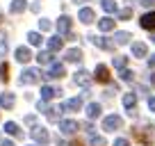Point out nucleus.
I'll use <instances>...</instances> for the list:
<instances>
[{
  "label": "nucleus",
  "instance_id": "obj_1",
  "mask_svg": "<svg viewBox=\"0 0 155 146\" xmlns=\"http://www.w3.org/2000/svg\"><path fill=\"white\" fill-rule=\"evenodd\" d=\"M121 126H123V119L119 117V114H110V117L103 119V130H105V132H114V130H119Z\"/></svg>",
  "mask_w": 155,
  "mask_h": 146
},
{
  "label": "nucleus",
  "instance_id": "obj_2",
  "mask_svg": "<svg viewBox=\"0 0 155 146\" xmlns=\"http://www.w3.org/2000/svg\"><path fill=\"white\" fill-rule=\"evenodd\" d=\"M39 80H41L39 68H25V71L21 73V85H37Z\"/></svg>",
  "mask_w": 155,
  "mask_h": 146
},
{
  "label": "nucleus",
  "instance_id": "obj_3",
  "mask_svg": "<svg viewBox=\"0 0 155 146\" xmlns=\"http://www.w3.org/2000/svg\"><path fill=\"white\" fill-rule=\"evenodd\" d=\"M135 137L144 144H150L153 141V128L150 126H144V128H135Z\"/></svg>",
  "mask_w": 155,
  "mask_h": 146
},
{
  "label": "nucleus",
  "instance_id": "obj_4",
  "mask_svg": "<svg viewBox=\"0 0 155 146\" xmlns=\"http://www.w3.org/2000/svg\"><path fill=\"white\" fill-rule=\"evenodd\" d=\"M62 75H64V64H59V62H55V59H53V62H50V68H48V73H46V75H44V78H53V80H57V78H62Z\"/></svg>",
  "mask_w": 155,
  "mask_h": 146
},
{
  "label": "nucleus",
  "instance_id": "obj_5",
  "mask_svg": "<svg viewBox=\"0 0 155 146\" xmlns=\"http://www.w3.org/2000/svg\"><path fill=\"white\" fill-rule=\"evenodd\" d=\"M59 130H62L64 135H75L78 132V121H73V119H62V121H59Z\"/></svg>",
  "mask_w": 155,
  "mask_h": 146
},
{
  "label": "nucleus",
  "instance_id": "obj_6",
  "mask_svg": "<svg viewBox=\"0 0 155 146\" xmlns=\"http://www.w3.org/2000/svg\"><path fill=\"white\" fill-rule=\"evenodd\" d=\"M32 139L37 141V144H48L50 135H48L46 128H34V130H32Z\"/></svg>",
  "mask_w": 155,
  "mask_h": 146
},
{
  "label": "nucleus",
  "instance_id": "obj_7",
  "mask_svg": "<svg viewBox=\"0 0 155 146\" xmlns=\"http://www.w3.org/2000/svg\"><path fill=\"white\" fill-rule=\"evenodd\" d=\"M71 25H73L71 16H62V18L57 21V32H59V37H62V34H68V32H71Z\"/></svg>",
  "mask_w": 155,
  "mask_h": 146
},
{
  "label": "nucleus",
  "instance_id": "obj_8",
  "mask_svg": "<svg viewBox=\"0 0 155 146\" xmlns=\"http://www.w3.org/2000/svg\"><path fill=\"white\" fill-rule=\"evenodd\" d=\"M94 78H96L98 82H107V80H110V68H107L105 64H98L96 71H94Z\"/></svg>",
  "mask_w": 155,
  "mask_h": 146
},
{
  "label": "nucleus",
  "instance_id": "obj_9",
  "mask_svg": "<svg viewBox=\"0 0 155 146\" xmlns=\"http://www.w3.org/2000/svg\"><path fill=\"white\" fill-rule=\"evenodd\" d=\"M139 25L144 30H155V12H148V14H144L139 18Z\"/></svg>",
  "mask_w": 155,
  "mask_h": 146
},
{
  "label": "nucleus",
  "instance_id": "obj_10",
  "mask_svg": "<svg viewBox=\"0 0 155 146\" xmlns=\"http://www.w3.org/2000/svg\"><path fill=\"white\" fill-rule=\"evenodd\" d=\"M91 39V44L94 46H98V48H103V50H114V41H107V39H103V37H89Z\"/></svg>",
  "mask_w": 155,
  "mask_h": 146
},
{
  "label": "nucleus",
  "instance_id": "obj_11",
  "mask_svg": "<svg viewBox=\"0 0 155 146\" xmlns=\"http://www.w3.org/2000/svg\"><path fill=\"white\" fill-rule=\"evenodd\" d=\"M78 18L82 21L84 25H89V23H94L96 14H94V9H89V7H82V9H80V14H78Z\"/></svg>",
  "mask_w": 155,
  "mask_h": 146
},
{
  "label": "nucleus",
  "instance_id": "obj_12",
  "mask_svg": "<svg viewBox=\"0 0 155 146\" xmlns=\"http://www.w3.org/2000/svg\"><path fill=\"white\" fill-rule=\"evenodd\" d=\"M14 94H9V91H5V94H0V107L2 110H12L14 107Z\"/></svg>",
  "mask_w": 155,
  "mask_h": 146
},
{
  "label": "nucleus",
  "instance_id": "obj_13",
  "mask_svg": "<svg viewBox=\"0 0 155 146\" xmlns=\"http://www.w3.org/2000/svg\"><path fill=\"white\" fill-rule=\"evenodd\" d=\"M73 80H75V85H80V87H89V82H91V78H89V73L84 71V68H80Z\"/></svg>",
  "mask_w": 155,
  "mask_h": 146
},
{
  "label": "nucleus",
  "instance_id": "obj_14",
  "mask_svg": "<svg viewBox=\"0 0 155 146\" xmlns=\"http://www.w3.org/2000/svg\"><path fill=\"white\" fill-rule=\"evenodd\" d=\"M135 105H137V96H135V94H123V107H126L130 114H135V112H132Z\"/></svg>",
  "mask_w": 155,
  "mask_h": 146
},
{
  "label": "nucleus",
  "instance_id": "obj_15",
  "mask_svg": "<svg viewBox=\"0 0 155 146\" xmlns=\"http://www.w3.org/2000/svg\"><path fill=\"white\" fill-rule=\"evenodd\" d=\"M62 46H64V39L59 37V34L48 39V50H50V53H57V50H62Z\"/></svg>",
  "mask_w": 155,
  "mask_h": 146
},
{
  "label": "nucleus",
  "instance_id": "obj_16",
  "mask_svg": "<svg viewBox=\"0 0 155 146\" xmlns=\"http://www.w3.org/2000/svg\"><path fill=\"white\" fill-rule=\"evenodd\" d=\"M59 89H55V87H50V85H44L41 87V96H44V101H50V98H55V96H59Z\"/></svg>",
  "mask_w": 155,
  "mask_h": 146
},
{
  "label": "nucleus",
  "instance_id": "obj_17",
  "mask_svg": "<svg viewBox=\"0 0 155 146\" xmlns=\"http://www.w3.org/2000/svg\"><path fill=\"white\" fill-rule=\"evenodd\" d=\"M80 107H82V98H68V101L62 105V110H71V112H78Z\"/></svg>",
  "mask_w": 155,
  "mask_h": 146
},
{
  "label": "nucleus",
  "instance_id": "obj_18",
  "mask_svg": "<svg viewBox=\"0 0 155 146\" xmlns=\"http://www.w3.org/2000/svg\"><path fill=\"white\" fill-rule=\"evenodd\" d=\"M66 62L80 64V62H82V50H78V48H71V50L66 53Z\"/></svg>",
  "mask_w": 155,
  "mask_h": 146
},
{
  "label": "nucleus",
  "instance_id": "obj_19",
  "mask_svg": "<svg viewBox=\"0 0 155 146\" xmlns=\"http://www.w3.org/2000/svg\"><path fill=\"white\" fill-rule=\"evenodd\" d=\"M146 53H148L146 44H141V41H135V44H132V55H135V57H146Z\"/></svg>",
  "mask_w": 155,
  "mask_h": 146
},
{
  "label": "nucleus",
  "instance_id": "obj_20",
  "mask_svg": "<svg viewBox=\"0 0 155 146\" xmlns=\"http://www.w3.org/2000/svg\"><path fill=\"white\" fill-rule=\"evenodd\" d=\"M16 59H18L21 64H25V62H30V59H32V53H30L28 48H23V46H21V48H16Z\"/></svg>",
  "mask_w": 155,
  "mask_h": 146
},
{
  "label": "nucleus",
  "instance_id": "obj_21",
  "mask_svg": "<svg viewBox=\"0 0 155 146\" xmlns=\"http://www.w3.org/2000/svg\"><path fill=\"white\" fill-rule=\"evenodd\" d=\"M5 132H9L12 137H23V132H21V128L16 126L14 121H7V123H5Z\"/></svg>",
  "mask_w": 155,
  "mask_h": 146
},
{
  "label": "nucleus",
  "instance_id": "obj_22",
  "mask_svg": "<svg viewBox=\"0 0 155 146\" xmlns=\"http://www.w3.org/2000/svg\"><path fill=\"white\" fill-rule=\"evenodd\" d=\"M98 28H101V32H110V30H114V21L110 16H105V18L98 21Z\"/></svg>",
  "mask_w": 155,
  "mask_h": 146
},
{
  "label": "nucleus",
  "instance_id": "obj_23",
  "mask_svg": "<svg viewBox=\"0 0 155 146\" xmlns=\"http://www.w3.org/2000/svg\"><path fill=\"white\" fill-rule=\"evenodd\" d=\"M101 112H103V110H101V105H98V103L87 105V117H89V119H98V117H101Z\"/></svg>",
  "mask_w": 155,
  "mask_h": 146
},
{
  "label": "nucleus",
  "instance_id": "obj_24",
  "mask_svg": "<svg viewBox=\"0 0 155 146\" xmlns=\"http://www.w3.org/2000/svg\"><path fill=\"white\" fill-rule=\"evenodd\" d=\"M132 37H130V32H116L114 34V44L116 46H123V44H128Z\"/></svg>",
  "mask_w": 155,
  "mask_h": 146
},
{
  "label": "nucleus",
  "instance_id": "obj_25",
  "mask_svg": "<svg viewBox=\"0 0 155 146\" xmlns=\"http://www.w3.org/2000/svg\"><path fill=\"white\" fill-rule=\"evenodd\" d=\"M59 112H62V105H59V107H50V105H48V110H46V117H48L50 121H57V119H59Z\"/></svg>",
  "mask_w": 155,
  "mask_h": 146
},
{
  "label": "nucleus",
  "instance_id": "obj_26",
  "mask_svg": "<svg viewBox=\"0 0 155 146\" xmlns=\"http://www.w3.org/2000/svg\"><path fill=\"white\" fill-rule=\"evenodd\" d=\"M25 7H28V5H25V0H14L9 9H12V14H21V12H25Z\"/></svg>",
  "mask_w": 155,
  "mask_h": 146
},
{
  "label": "nucleus",
  "instance_id": "obj_27",
  "mask_svg": "<svg viewBox=\"0 0 155 146\" xmlns=\"http://www.w3.org/2000/svg\"><path fill=\"white\" fill-rule=\"evenodd\" d=\"M28 41L32 46H41V41H44V39H41V34H39V32H30L28 34Z\"/></svg>",
  "mask_w": 155,
  "mask_h": 146
},
{
  "label": "nucleus",
  "instance_id": "obj_28",
  "mask_svg": "<svg viewBox=\"0 0 155 146\" xmlns=\"http://www.w3.org/2000/svg\"><path fill=\"white\" fill-rule=\"evenodd\" d=\"M101 7L105 12H110V14H112V12H116V2H114V0H101Z\"/></svg>",
  "mask_w": 155,
  "mask_h": 146
},
{
  "label": "nucleus",
  "instance_id": "obj_29",
  "mask_svg": "<svg viewBox=\"0 0 155 146\" xmlns=\"http://www.w3.org/2000/svg\"><path fill=\"white\" fill-rule=\"evenodd\" d=\"M37 62H39V64H50V62H53V55L44 50V53H39V55H37Z\"/></svg>",
  "mask_w": 155,
  "mask_h": 146
},
{
  "label": "nucleus",
  "instance_id": "obj_30",
  "mask_svg": "<svg viewBox=\"0 0 155 146\" xmlns=\"http://www.w3.org/2000/svg\"><path fill=\"white\" fill-rule=\"evenodd\" d=\"M7 73H9V64L2 62V64H0V80H2V82H7V78H9Z\"/></svg>",
  "mask_w": 155,
  "mask_h": 146
},
{
  "label": "nucleus",
  "instance_id": "obj_31",
  "mask_svg": "<svg viewBox=\"0 0 155 146\" xmlns=\"http://www.w3.org/2000/svg\"><path fill=\"white\" fill-rule=\"evenodd\" d=\"M0 55H7V34L0 32Z\"/></svg>",
  "mask_w": 155,
  "mask_h": 146
},
{
  "label": "nucleus",
  "instance_id": "obj_32",
  "mask_svg": "<svg viewBox=\"0 0 155 146\" xmlns=\"http://www.w3.org/2000/svg\"><path fill=\"white\" fill-rule=\"evenodd\" d=\"M132 78H135V73L128 71V68H121V80H126V82H132Z\"/></svg>",
  "mask_w": 155,
  "mask_h": 146
},
{
  "label": "nucleus",
  "instance_id": "obj_33",
  "mask_svg": "<svg viewBox=\"0 0 155 146\" xmlns=\"http://www.w3.org/2000/svg\"><path fill=\"white\" fill-rule=\"evenodd\" d=\"M126 64H128V57H114V66L116 68H126Z\"/></svg>",
  "mask_w": 155,
  "mask_h": 146
},
{
  "label": "nucleus",
  "instance_id": "obj_34",
  "mask_svg": "<svg viewBox=\"0 0 155 146\" xmlns=\"http://www.w3.org/2000/svg\"><path fill=\"white\" fill-rule=\"evenodd\" d=\"M91 146H107V141H105V137H96L94 135L91 137Z\"/></svg>",
  "mask_w": 155,
  "mask_h": 146
},
{
  "label": "nucleus",
  "instance_id": "obj_35",
  "mask_svg": "<svg viewBox=\"0 0 155 146\" xmlns=\"http://www.w3.org/2000/svg\"><path fill=\"white\" fill-rule=\"evenodd\" d=\"M130 16H132V9H130V7H126V9H121V12H119V18H121V21L130 18Z\"/></svg>",
  "mask_w": 155,
  "mask_h": 146
},
{
  "label": "nucleus",
  "instance_id": "obj_36",
  "mask_svg": "<svg viewBox=\"0 0 155 146\" xmlns=\"http://www.w3.org/2000/svg\"><path fill=\"white\" fill-rule=\"evenodd\" d=\"M39 28L44 30V32H46V30H50V21L48 18H41V21H39Z\"/></svg>",
  "mask_w": 155,
  "mask_h": 146
},
{
  "label": "nucleus",
  "instance_id": "obj_37",
  "mask_svg": "<svg viewBox=\"0 0 155 146\" xmlns=\"http://www.w3.org/2000/svg\"><path fill=\"white\" fill-rule=\"evenodd\" d=\"M114 146H130V141H128V139H123V137H119V139L114 141Z\"/></svg>",
  "mask_w": 155,
  "mask_h": 146
},
{
  "label": "nucleus",
  "instance_id": "obj_38",
  "mask_svg": "<svg viewBox=\"0 0 155 146\" xmlns=\"http://www.w3.org/2000/svg\"><path fill=\"white\" fill-rule=\"evenodd\" d=\"M25 123H30V126H34V123H37V117H34V114H28V117H25Z\"/></svg>",
  "mask_w": 155,
  "mask_h": 146
},
{
  "label": "nucleus",
  "instance_id": "obj_39",
  "mask_svg": "<svg viewBox=\"0 0 155 146\" xmlns=\"http://www.w3.org/2000/svg\"><path fill=\"white\" fill-rule=\"evenodd\" d=\"M141 5H144V7H153L155 0H141Z\"/></svg>",
  "mask_w": 155,
  "mask_h": 146
},
{
  "label": "nucleus",
  "instance_id": "obj_40",
  "mask_svg": "<svg viewBox=\"0 0 155 146\" xmlns=\"http://www.w3.org/2000/svg\"><path fill=\"white\" fill-rule=\"evenodd\" d=\"M148 107H150V112H155V98H148Z\"/></svg>",
  "mask_w": 155,
  "mask_h": 146
},
{
  "label": "nucleus",
  "instance_id": "obj_41",
  "mask_svg": "<svg viewBox=\"0 0 155 146\" xmlns=\"http://www.w3.org/2000/svg\"><path fill=\"white\" fill-rule=\"evenodd\" d=\"M148 64H150V68H155V55H150V59H148Z\"/></svg>",
  "mask_w": 155,
  "mask_h": 146
},
{
  "label": "nucleus",
  "instance_id": "obj_42",
  "mask_svg": "<svg viewBox=\"0 0 155 146\" xmlns=\"http://www.w3.org/2000/svg\"><path fill=\"white\" fill-rule=\"evenodd\" d=\"M0 146H14V141H0Z\"/></svg>",
  "mask_w": 155,
  "mask_h": 146
},
{
  "label": "nucleus",
  "instance_id": "obj_43",
  "mask_svg": "<svg viewBox=\"0 0 155 146\" xmlns=\"http://www.w3.org/2000/svg\"><path fill=\"white\" fill-rule=\"evenodd\" d=\"M150 85H153V87H155V73H153V75H150Z\"/></svg>",
  "mask_w": 155,
  "mask_h": 146
},
{
  "label": "nucleus",
  "instance_id": "obj_44",
  "mask_svg": "<svg viewBox=\"0 0 155 146\" xmlns=\"http://www.w3.org/2000/svg\"><path fill=\"white\" fill-rule=\"evenodd\" d=\"M150 41H153V44H155V32H153V34H150Z\"/></svg>",
  "mask_w": 155,
  "mask_h": 146
},
{
  "label": "nucleus",
  "instance_id": "obj_45",
  "mask_svg": "<svg viewBox=\"0 0 155 146\" xmlns=\"http://www.w3.org/2000/svg\"><path fill=\"white\" fill-rule=\"evenodd\" d=\"M73 2H84V0H73Z\"/></svg>",
  "mask_w": 155,
  "mask_h": 146
},
{
  "label": "nucleus",
  "instance_id": "obj_46",
  "mask_svg": "<svg viewBox=\"0 0 155 146\" xmlns=\"http://www.w3.org/2000/svg\"><path fill=\"white\" fill-rule=\"evenodd\" d=\"M0 23H2V14H0Z\"/></svg>",
  "mask_w": 155,
  "mask_h": 146
}]
</instances>
